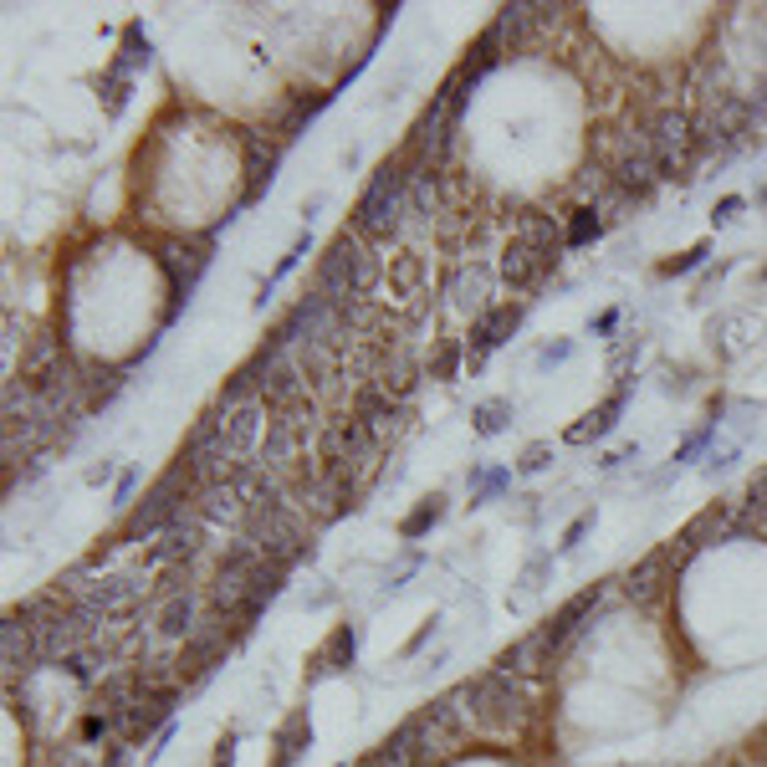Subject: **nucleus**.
<instances>
[{
  "label": "nucleus",
  "mask_w": 767,
  "mask_h": 767,
  "mask_svg": "<svg viewBox=\"0 0 767 767\" xmlns=\"http://www.w3.org/2000/svg\"><path fill=\"white\" fill-rule=\"evenodd\" d=\"M568 353H573V343H553V348H543V353H537V364H543V369H553V364H563Z\"/></svg>",
  "instance_id": "nucleus-46"
},
{
  "label": "nucleus",
  "mask_w": 767,
  "mask_h": 767,
  "mask_svg": "<svg viewBox=\"0 0 767 767\" xmlns=\"http://www.w3.org/2000/svg\"><path fill=\"white\" fill-rule=\"evenodd\" d=\"M353 650H358V629L353 624H338L333 629V635L323 640V650L318 655H312V681H318V675H333V670H348L353 665Z\"/></svg>",
  "instance_id": "nucleus-25"
},
{
  "label": "nucleus",
  "mask_w": 767,
  "mask_h": 767,
  "mask_svg": "<svg viewBox=\"0 0 767 767\" xmlns=\"http://www.w3.org/2000/svg\"><path fill=\"white\" fill-rule=\"evenodd\" d=\"M624 404H629V389H614V394L599 404V410H594V415H583V420H578V425H573L563 440H568V445H589V440L609 435V430L619 425V415H624Z\"/></svg>",
  "instance_id": "nucleus-23"
},
{
  "label": "nucleus",
  "mask_w": 767,
  "mask_h": 767,
  "mask_svg": "<svg viewBox=\"0 0 767 767\" xmlns=\"http://www.w3.org/2000/svg\"><path fill=\"white\" fill-rule=\"evenodd\" d=\"M737 512H742V502H716L711 512H701L691 527H686V537L696 548H706V543H727V537H737Z\"/></svg>",
  "instance_id": "nucleus-24"
},
{
  "label": "nucleus",
  "mask_w": 767,
  "mask_h": 767,
  "mask_svg": "<svg viewBox=\"0 0 767 767\" xmlns=\"http://www.w3.org/2000/svg\"><path fill=\"white\" fill-rule=\"evenodd\" d=\"M670 568H675V563H670V553H665V548L645 553V558H640L635 568H629V573H624V594H629V599H635V604H650V599H655V594L665 589V578H670Z\"/></svg>",
  "instance_id": "nucleus-20"
},
{
  "label": "nucleus",
  "mask_w": 767,
  "mask_h": 767,
  "mask_svg": "<svg viewBox=\"0 0 767 767\" xmlns=\"http://www.w3.org/2000/svg\"><path fill=\"white\" fill-rule=\"evenodd\" d=\"M108 737H118V716L87 711V716H82V742H108Z\"/></svg>",
  "instance_id": "nucleus-40"
},
{
  "label": "nucleus",
  "mask_w": 767,
  "mask_h": 767,
  "mask_svg": "<svg viewBox=\"0 0 767 767\" xmlns=\"http://www.w3.org/2000/svg\"><path fill=\"white\" fill-rule=\"evenodd\" d=\"M430 721L435 727L456 742V737H466V732H476V711H471V686H456V691H445V696H435L430 701Z\"/></svg>",
  "instance_id": "nucleus-19"
},
{
  "label": "nucleus",
  "mask_w": 767,
  "mask_h": 767,
  "mask_svg": "<svg viewBox=\"0 0 767 767\" xmlns=\"http://www.w3.org/2000/svg\"><path fill=\"white\" fill-rule=\"evenodd\" d=\"M307 251H312V236L302 231V236L292 241V251H287V256L277 261V272H272V277H266V287H261V297H256V307H266V302H272V292L282 287V277H292V272H297V261H302Z\"/></svg>",
  "instance_id": "nucleus-33"
},
{
  "label": "nucleus",
  "mask_w": 767,
  "mask_h": 767,
  "mask_svg": "<svg viewBox=\"0 0 767 767\" xmlns=\"http://www.w3.org/2000/svg\"><path fill=\"white\" fill-rule=\"evenodd\" d=\"M614 328H619V312H604V318L594 323V333H614Z\"/></svg>",
  "instance_id": "nucleus-53"
},
{
  "label": "nucleus",
  "mask_w": 767,
  "mask_h": 767,
  "mask_svg": "<svg viewBox=\"0 0 767 767\" xmlns=\"http://www.w3.org/2000/svg\"><path fill=\"white\" fill-rule=\"evenodd\" d=\"M149 57H154V52H149V36H144V26H139V21H133V26H123V57H118L113 67L133 77L139 67H149Z\"/></svg>",
  "instance_id": "nucleus-31"
},
{
  "label": "nucleus",
  "mask_w": 767,
  "mask_h": 767,
  "mask_svg": "<svg viewBox=\"0 0 767 767\" xmlns=\"http://www.w3.org/2000/svg\"><path fill=\"white\" fill-rule=\"evenodd\" d=\"M553 266H558V256H553V251H537V246L512 241V246L502 251V282H507L512 292H537V287L548 282Z\"/></svg>",
  "instance_id": "nucleus-11"
},
{
  "label": "nucleus",
  "mask_w": 767,
  "mask_h": 767,
  "mask_svg": "<svg viewBox=\"0 0 767 767\" xmlns=\"http://www.w3.org/2000/svg\"><path fill=\"white\" fill-rule=\"evenodd\" d=\"M128 87H133V77L118 72V67H108V77H103V113L108 118H118L128 108Z\"/></svg>",
  "instance_id": "nucleus-38"
},
{
  "label": "nucleus",
  "mask_w": 767,
  "mask_h": 767,
  "mask_svg": "<svg viewBox=\"0 0 767 767\" xmlns=\"http://www.w3.org/2000/svg\"><path fill=\"white\" fill-rule=\"evenodd\" d=\"M404 200H410V164L404 159L379 164L374 179L364 185V195H358V205H353V231L369 246L399 241L404 236Z\"/></svg>",
  "instance_id": "nucleus-2"
},
{
  "label": "nucleus",
  "mask_w": 767,
  "mask_h": 767,
  "mask_svg": "<svg viewBox=\"0 0 767 767\" xmlns=\"http://www.w3.org/2000/svg\"><path fill=\"white\" fill-rule=\"evenodd\" d=\"M113 471H118L113 461H103V466H93V471H87V486H103V481H108Z\"/></svg>",
  "instance_id": "nucleus-50"
},
{
  "label": "nucleus",
  "mask_w": 767,
  "mask_h": 767,
  "mask_svg": "<svg viewBox=\"0 0 767 767\" xmlns=\"http://www.w3.org/2000/svg\"><path fill=\"white\" fill-rule=\"evenodd\" d=\"M128 762H133V747L128 742H113L108 757H103V767H128Z\"/></svg>",
  "instance_id": "nucleus-47"
},
{
  "label": "nucleus",
  "mask_w": 767,
  "mask_h": 767,
  "mask_svg": "<svg viewBox=\"0 0 767 767\" xmlns=\"http://www.w3.org/2000/svg\"><path fill=\"white\" fill-rule=\"evenodd\" d=\"M348 415L358 420L369 430V440L374 445H394L399 440V430H404V420H410V410H404V404H394L384 389H374V384H358L353 389V404H348Z\"/></svg>",
  "instance_id": "nucleus-6"
},
{
  "label": "nucleus",
  "mask_w": 767,
  "mask_h": 767,
  "mask_svg": "<svg viewBox=\"0 0 767 767\" xmlns=\"http://www.w3.org/2000/svg\"><path fill=\"white\" fill-rule=\"evenodd\" d=\"M716 415H721V404H716V410H711V420H706V425H701L696 435H686V445H681V450H675V466H686L691 456H701V450H706V445L716 440V425H721Z\"/></svg>",
  "instance_id": "nucleus-39"
},
{
  "label": "nucleus",
  "mask_w": 767,
  "mask_h": 767,
  "mask_svg": "<svg viewBox=\"0 0 767 767\" xmlns=\"http://www.w3.org/2000/svg\"><path fill=\"white\" fill-rule=\"evenodd\" d=\"M466 364V343H456V338H445L440 348H435V358H430V379H456V369Z\"/></svg>",
  "instance_id": "nucleus-37"
},
{
  "label": "nucleus",
  "mask_w": 767,
  "mask_h": 767,
  "mask_svg": "<svg viewBox=\"0 0 767 767\" xmlns=\"http://www.w3.org/2000/svg\"><path fill=\"white\" fill-rule=\"evenodd\" d=\"M589 609H599V589H589V594H578V599H568L558 614H553V624H548V640H553V650H563L568 645V635L578 629V619L589 614Z\"/></svg>",
  "instance_id": "nucleus-27"
},
{
  "label": "nucleus",
  "mask_w": 767,
  "mask_h": 767,
  "mask_svg": "<svg viewBox=\"0 0 767 767\" xmlns=\"http://www.w3.org/2000/svg\"><path fill=\"white\" fill-rule=\"evenodd\" d=\"M174 706H179V686H169V691H154V696H144L139 706H133L123 721H118V742H128V747H139V742H149L154 732H164V721L174 716Z\"/></svg>",
  "instance_id": "nucleus-10"
},
{
  "label": "nucleus",
  "mask_w": 767,
  "mask_h": 767,
  "mask_svg": "<svg viewBox=\"0 0 767 767\" xmlns=\"http://www.w3.org/2000/svg\"><path fill=\"white\" fill-rule=\"evenodd\" d=\"M589 527H594V512H583V517H578V522L563 532V553H573V548L583 543V532H589Z\"/></svg>",
  "instance_id": "nucleus-45"
},
{
  "label": "nucleus",
  "mask_w": 767,
  "mask_h": 767,
  "mask_svg": "<svg viewBox=\"0 0 767 767\" xmlns=\"http://www.w3.org/2000/svg\"><path fill=\"white\" fill-rule=\"evenodd\" d=\"M195 517L205 527H241L246 522V502H241V491L231 481H215L195 496Z\"/></svg>",
  "instance_id": "nucleus-15"
},
{
  "label": "nucleus",
  "mask_w": 767,
  "mask_h": 767,
  "mask_svg": "<svg viewBox=\"0 0 767 767\" xmlns=\"http://www.w3.org/2000/svg\"><path fill=\"white\" fill-rule=\"evenodd\" d=\"M445 297H450V307L456 312H491V272L481 261H466V266H456L450 272V282H445Z\"/></svg>",
  "instance_id": "nucleus-14"
},
{
  "label": "nucleus",
  "mask_w": 767,
  "mask_h": 767,
  "mask_svg": "<svg viewBox=\"0 0 767 767\" xmlns=\"http://www.w3.org/2000/svg\"><path fill=\"white\" fill-rule=\"evenodd\" d=\"M543 568H548V558L537 553V558H532V568H527V578H522V589H527V594L537 589V578H543Z\"/></svg>",
  "instance_id": "nucleus-48"
},
{
  "label": "nucleus",
  "mask_w": 767,
  "mask_h": 767,
  "mask_svg": "<svg viewBox=\"0 0 767 767\" xmlns=\"http://www.w3.org/2000/svg\"><path fill=\"white\" fill-rule=\"evenodd\" d=\"M471 420H476V435H486V440L502 435V430L512 425V399H481Z\"/></svg>",
  "instance_id": "nucleus-32"
},
{
  "label": "nucleus",
  "mask_w": 767,
  "mask_h": 767,
  "mask_svg": "<svg viewBox=\"0 0 767 767\" xmlns=\"http://www.w3.org/2000/svg\"><path fill=\"white\" fill-rule=\"evenodd\" d=\"M553 640H548V629H532V635L527 640H517L512 650H502V655H496V670H507V675H517V681H522V675H537V670H548L553 665Z\"/></svg>",
  "instance_id": "nucleus-16"
},
{
  "label": "nucleus",
  "mask_w": 767,
  "mask_h": 767,
  "mask_svg": "<svg viewBox=\"0 0 767 767\" xmlns=\"http://www.w3.org/2000/svg\"><path fill=\"white\" fill-rule=\"evenodd\" d=\"M757 200H762V205H767V185H762V195H757Z\"/></svg>",
  "instance_id": "nucleus-54"
},
{
  "label": "nucleus",
  "mask_w": 767,
  "mask_h": 767,
  "mask_svg": "<svg viewBox=\"0 0 767 767\" xmlns=\"http://www.w3.org/2000/svg\"><path fill=\"white\" fill-rule=\"evenodd\" d=\"M128 502H133V471L118 481V507H128Z\"/></svg>",
  "instance_id": "nucleus-52"
},
{
  "label": "nucleus",
  "mask_w": 767,
  "mask_h": 767,
  "mask_svg": "<svg viewBox=\"0 0 767 767\" xmlns=\"http://www.w3.org/2000/svg\"><path fill=\"white\" fill-rule=\"evenodd\" d=\"M328 103H333V93H318V98H297V103L287 108L282 128H277V139H282V144H287V139H297V133H302V128H307L312 118H318V113H323Z\"/></svg>",
  "instance_id": "nucleus-30"
},
{
  "label": "nucleus",
  "mask_w": 767,
  "mask_h": 767,
  "mask_svg": "<svg viewBox=\"0 0 767 767\" xmlns=\"http://www.w3.org/2000/svg\"><path fill=\"white\" fill-rule=\"evenodd\" d=\"M752 338H757V323H752V318H716V323H711V348H716L721 358L747 353Z\"/></svg>",
  "instance_id": "nucleus-26"
},
{
  "label": "nucleus",
  "mask_w": 767,
  "mask_h": 767,
  "mask_svg": "<svg viewBox=\"0 0 767 767\" xmlns=\"http://www.w3.org/2000/svg\"><path fill=\"white\" fill-rule=\"evenodd\" d=\"M144 594H149V583L139 573H113V578H98L93 599H87L82 609H98L103 619H128V614L144 609Z\"/></svg>",
  "instance_id": "nucleus-9"
},
{
  "label": "nucleus",
  "mask_w": 767,
  "mask_h": 767,
  "mask_svg": "<svg viewBox=\"0 0 767 767\" xmlns=\"http://www.w3.org/2000/svg\"><path fill=\"white\" fill-rule=\"evenodd\" d=\"M466 686H471V711H476V732L481 737H512V732L527 727L532 701H527V686L517 681V675L486 670V675H476V681H466Z\"/></svg>",
  "instance_id": "nucleus-3"
},
{
  "label": "nucleus",
  "mask_w": 767,
  "mask_h": 767,
  "mask_svg": "<svg viewBox=\"0 0 767 767\" xmlns=\"http://www.w3.org/2000/svg\"><path fill=\"white\" fill-rule=\"evenodd\" d=\"M231 762H236V737H225L220 752H215V767H231Z\"/></svg>",
  "instance_id": "nucleus-49"
},
{
  "label": "nucleus",
  "mask_w": 767,
  "mask_h": 767,
  "mask_svg": "<svg viewBox=\"0 0 767 767\" xmlns=\"http://www.w3.org/2000/svg\"><path fill=\"white\" fill-rule=\"evenodd\" d=\"M558 11H563V6H527V0H512V6H502V11H496L491 31H496V41H502V47L512 52V47H522V41H527L537 26L558 21Z\"/></svg>",
  "instance_id": "nucleus-13"
},
{
  "label": "nucleus",
  "mask_w": 767,
  "mask_h": 767,
  "mask_svg": "<svg viewBox=\"0 0 767 767\" xmlns=\"http://www.w3.org/2000/svg\"><path fill=\"white\" fill-rule=\"evenodd\" d=\"M277 164H282V139H266V133H246V195L241 205H256L277 179Z\"/></svg>",
  "instance_id": "nucleus-12"
},
{
  "label": "nucleus",
  "mask_w": 767,
  "mask_h": 767,
  "mask_svg": "<svg viewBox=\"0 0 767 767\" xmlns=\"http://www.w3.org/2000/svg\"><path fill=\"white\" fill-rule=\"evenodd\" d=\"M379 277H384L379 251H374L364 236H358L353 225L333 236V246H328L323 261H318V292L333 297V302H374Z\"/></svg>",
  "instance_id": "nucleus-1"
},
{
  "label": "nucleus",
  "mask_w": 767,
  "mask_h": 767,
  "mask_svg": "<svg viewBox=\"0 0 767 767\" xmlns=\"http://www.w3.org/2000/svg\"><path fill=\"white\" fill-rule=\"evenodd\" d=\"M604 236V220H599V205H578L568 215V246H589Z\"/></svg>",
  "instance_id": "nucleus-35"
},
{
  "label": "nucleus",
  "mask_w": 767,
  "mask_h": 767,
  "mask_svg": "<svg viewBox=\"0 0 767 767\" xmlns=\"http://www.w3.org/2000/svg\"><path fill=\"white\" fill-rule=\"evenodd\" d=\"M762 277H767V272H762Z\"/></svg>",
  "instance_id": "nucleus-55"
},
{
  "label": "nucleus",
  "mask_w": 767,
  "mask_h": 767,
  "mask_svg": "<svg viewBox=\"0 0 767 767\" xmlns=\"http://www.w3.org/2000/svg\"><path fill=\"white\" fill-rule=\"evenodd\" d=\"M312 742V727H307V711H292L282 721V732H277V762L272 767H292L302 757V747Z\"/></svg>",
  "instance_id": "nucleus-28"
},
{
  "label": "nucleus",
  "mask_w": 767,
  "mask_h": 767,
  "mask_svg": "<svg viewBox=\"0 0 767 767\" xmlns=\"http://www.w3.org/2000/svg\"><path fill=\"white\" fill-rule=\"evenodd\" d=\"M737 215H742V195H727V200L711 210V225H732Z\"/></svg>",
  "instance_id": "nucleus-44"
},
{
  "label": "nucleus",
  "mask_w": 767,
  "mask_h": 767,
  "mask_svg": "<svg viewBox=\"0 0 767 767\" xmlns=\"http://www.w3.org/2000/svg\"><path fill=\"white\" fill-rule=\"evenodd\" d=\"M200 619H205V614H200L195 589H185V594H174V599H159V604H154V629H159L164 640H190Z\"/></svg>",
  "instance_id": "nucleus-17"
},
{
  "label": "nucleus",
  "mask_w": 767,
  "mask_h": 767,
  "mask_svg": "<svg viewBox=\"0 0 767 767\" xmlns=\"http://www.w3.org/2000/svg\"><path fill=\"white\" fill-rule=\"evenodd\" d=\"M394 277H399L404 297H415V292H420V256H399V261H394Z\"/></svg>",
  "instance_id": "nucleus-43"
},
{
  "label": "nucleus",
  "mask_w": 767,
  "mask_h": 767,
  "mask_svg": "<svg viewBox=\"0 0 767 767\" xmlns=\"http://www.w3.org/2000/svg\"><path fill=\"white\" fill-rule=\"evenodd\" d=\"M282 583H287V568H277V563H266V558H261V563L251 568V619L282 594Z\"/></svg>",
  "instance_id": "nucleus-29"
},
{
  "label": "nucleus",
  "mask_w": 767,
  "mask_h": 767,
  "mask_svg": "<svg viewBox=\"0 0 767 767\" xmlns=\"http://www.w3.org/2000/svg\"><path fill=\"white\" fill-rule=\"evenodd\" d=\"M645 133H650V154H655L660 174L665 179H691V164H696V123L681 108H660Z\"/></svg>",
  "instance_id": "nucleus-4"
},
{
  "label": "nucleus",
  "mask_w": 767,
  "mask_h": 767,
  "mask_svg": "<svg viewBox=\"0 0 767 767\" xmlns=\"http://www.w3.org/2000/svg\"><path fill=\"white\" fill-rule=\"evenodd\" d=\"M62 338H52V333H41V338H31V348H26V358H21V379L41 394L57 374H62Z\"/></svg>",
  "instance_id": "nucleus-18"
},
{
  "label": "nucleus",
  "mask_w": 767,
  "mask_h": 767,
  "mask_svg": "<svg viewBox=\"0 0 767 767\" xmlns=\"http://www.w3.org/2000/svg\"><path fill=\"white\" fill-rule=\"evenodd\" d=\"M706 256H711V246L701 241V246H691L686 256H675V261H665V266H660V277H686V272H696V266H701Z\"/></svg>",
  "instance_id": "nucleus-41"
},
{
  "label": "nucleus",
  "mask_w": 767,
  "mask_h": 767,
  "mask_svg": "<svg viewBox=\"0 0 767 767\" xmlns=\"http://www.w3.org/2000/svg\"><path fill=\"white\" fill-rule=\"evenodd\" d=\"M200 548H205V522L195 517V502L179 512L154 543H149V568H179V563H195L200 558Z\"/></svg>",
  "instance_id": "nucleus-7"
},
{
  "label": "nucleus",
  "mask_w": 767,
  "mask_h": 767,
  "mask_svg": "<svg viewBox=\"0 0 767 767\" xmlns=\"http://www.w3.org/2000/svg\"><path fill=\"white\" fill-rule=\"evenodd\" d=\"M440 517H445V496L435 491V496H430V502H420V507H415L410 517H404V522H399V532H404V537H410V543H415V537H425V532H430V527H435Z\"/></svg>",
  "instance_id": "nucleus-36"
},
{
  "label": "nucleus",
  "mask_w": 767,
  "mask_h": 767,
  "mask_svg": "<svg viewBox=\"0 0 767 767\" xmlns=\"http://www.w3.org/2000/svg\"><path fill=\"white\" fill-rule=\"evenodd\" d=\"M16 338H21V323H16V312H6V353L16 348Z\"/></svg>",
  "instance_id": "nucleus-51"
},
{
  "label": "nucleus",
  "mask_w": 767,
  "mask_h": 767,
  "mask_svg": "<svg viewBox=\"0 0 767 767\" xmlns=\"http://www.w3.org/2000/svg\"><path fill=\"white\" fill-rule=\"evenodd\" d=\"M512 241H522V246H537V251H563L568 246V231L553 220V215H543V210H522L517 215V236Z\"/></svg>",
  "instance_id": "nucleus-22"
},
{
  "label": "nucleus",
  "mask_w": 767,
  "mask_h": 767,
  "mask_svg": "<svg viewBox=\"0 0 767 767\" xmlns=\"http://www.w3.org/2000/svg\"><path fill=\"white\" fill-rule=\"evenodd\" d=\"M159 266H164V277H169V287H174V307H169V318H174V312L190 302L200 272L210 266V246H205V241H169V246L159 251Z\"/></svg>",
  "instance_id": "nucleus-8"
},
{
  "label": "nucleus",
  "mask_w": 767,
  "mask_h": 767,
  "mask_svg": "<svg viewBox=\"0 0 767 767\" xmlns=\"http://www.w3.org/2000/svg\"><path fill=\"white\" fill-rule=\"evenodd\" d=\"M435 215V174L430 164H410V200H404V236H420Z\"/></svg>",
  "instance_id": "nucleus-21"
},
{
  "label": "nucleus",
  "mask_w": 767,
  "mask_h": 767,
  "mask_svg": "<svg viewBox=\"0 0 767 767\" xmlns=\"http://www.w3.org/2000/svg\"><path fill=\"white\" fill-rule=\"evenodd\" d=\"M512 486V471H502V466H496V471H471V507H486V502H496V496H502Z\"/></svg>",
  "instance_id": "nucleus-34"
},
{
  "label": "nucleus",
  "mask_w": 767,
  "mask_h": 767,
  "mask_svg": "<svg viewBox=\"0 0 767 767\" xmlns=\"http://www.w3.org/2000/svg\"><path fill=\"white\" fill-rule=\"evenodd\" d=\"M517 466H522L527 476H537V471H548V466H553V445H548V440H537V445H527Z\"/></svg>",
  "instance_id": "nucleus-42"
},
{
  "label": "nucleus",
  "mask_w": 767,
  "mask_h": 767,
  "mask_svg": "<svg viewBox=\"0 0 767 767\" xmlns=\"http://www.w3.org/2000/svg\"><path fill=\"white\" fill-rule=\"evenodd\" d=\"M231 619H220V614H210L205 609V619L195 624V635L185 640V650H179V686L185 681H200V675H210V665H220L225 660V650H231V629H225Z\"/></svg>",
  "instance_id": "nucleus-5"
}]
</instances>
